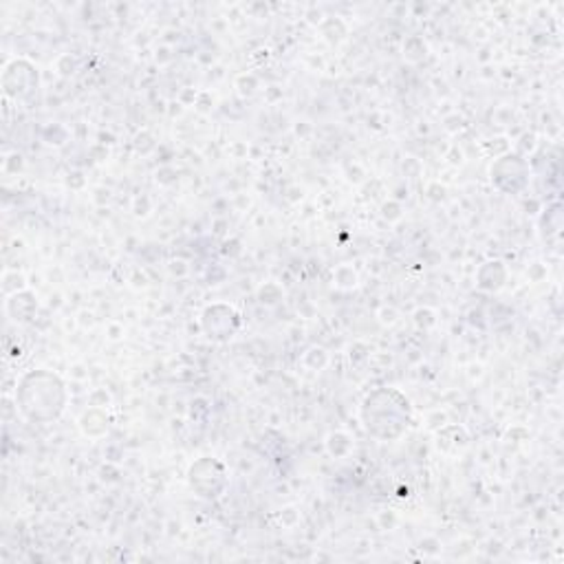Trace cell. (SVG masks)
I'll list each match as a JSON object with an SVG mask.
<instances>
[{
    "instance_id": "1",
    "label": "cell",
    "mask_w": 564,
    "mask_h": 564,
    "mask_svg": "<svg viewBox=\"0 0 564 564\" xmlns=\"http://www.w3.org/2000/svg\"><path fill=\"white\" fill-rule=\"evenodd\" d=\"M16 404L25 419L34 424L56 421L66 404L64 384L53 372L34 370L25 375L16 391Z\"/></svg>"
},
{
    "instance_id": "2",
    "label": "cell",
    "mask_w": 564,
    "mask_h": 564,
    "mask_svg": "<svg viewBox=\"0 0 564 564\" xmlns=\"http://www.w3.org/2000/svg\"><path fill=\"white\" fill-rule=\"evenodd\" d=\"M366 430L378 439H397L410 421V406L397 391L372 393L361 408Z\"/></svg>"
},
{
    "instance_id": "3",
    "label": "cell",
    "mask_w": 564,
    "mask_h": 564,
    "mask_svg": "<svg viewBox=\"0 0 564 564\" xmlns=\"http://www.w3.org/2000/svg\"><path fill=\"white\" fill-rule=\"evenodd\" d=\"M38 86V71L27 60H14L5 66L3 90L10 100H25Z\"/></svg>"
},
{
    "instance_id": "4",
    "label": "cell",
    "mask_w": 564,
    "mask_h": 564,
    "mask_svg": "<svg viewBox=\"0 0 564 564\" xmlns=\"http://www.w3.org/2000/svg\"><path fill=\"white\" fill-rule=\"evenodd\" d=\"M38 309V303L34 298V294L29 292H19V294H12V298L8 301V314L14 322H27L32 320V316L36 314Z\"/></svg>"
}]
</instances>
